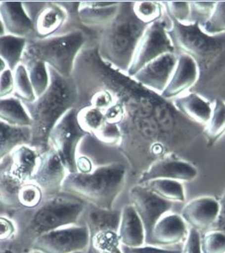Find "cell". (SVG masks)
Here are the masks:
<instances>
[{"label": "cell", "mask_w": 225, "mask_h": 253, "mask_svg": "<svg viewBox=\"0 0 225 253\" xmlns=\"http://www.w3.org/2000/svg\"><path fill=\"white\" fill-rule=\"evenodd\" d=\"M87 203L75 195L61 192L44 197L34 209L13 210L16 236L5 247L14 253H30L34 241L60 227L79 224Z\"/></svg>", "instance_id": "6da1fadb"}, {"label": "cell", "mask_w": 225, "mask_h": 253, "mask_svg": "<svg viewBox=\"0 0 225 253\" xmlns=\"http://www.w3.org/2000/svg\"><path fill=\"white\" fill-rule=\"evenodd\" d=\"M49 73L47 90L32 102L23 103L31 119L30 146L40 155L50 149L49 136L52 129L79 103V92L73 78H63L51 68Z\"/></svg>", "instance_id": "7a4b0ae2"}, {"label": "cell", "mask_w": 225, "mask_h": 253, "mask_svg": "<svg viewBox=\"0 0 225 253\" xmlns=\"http://www.w3.org/2000/svg\"><path fill=\"white\" fill-rule=\"evenodd\" d=\"M134 2H121L117 15L96 31L98 54L118 72L128 74L137 45L148 25L134 12Z\"/></svg>", "instance_id": "3957f363"}, {"label": "cell", "mask_w": 225, "mask_h": 253, "mask_svg": "<svg viewBox=\"0 0 225 253\" xmlns=\"http://www.w3.org/2000/svg\"><path fill=\"white\" fill-rule=\"evenodd\" d=\"M128 170L121 163H110L95 167L88 174L68 173L62 192L75 195L87 204L112 211L124 190Z\"/></svg>", "instance_id": "277c9868"}, {"label": "cell", "mask_w": 225, "mask_h": 253, "mask_svg": "<svg viewBox=\"0 0 225 253\" xmlns=\"http://www.w3.org/2000/svg\"><path fill=\"white\" fill-rule=\"evenodd\" d=\"M95 36V30H75L46 39L28 40L23 55L44 62L63 78H72L79 53Z\"/></svg>", "instance_id": "5b68a950"}, {"label": "cell", "mask_w": 225, "mask_h": 253, "mask_svg": "<svg viewBox=\"0 0 225 253\" xmlns=\"http://www.w3.org/2000/svg\"><path fill=\"white\" fill-rule=\"evenodd\" d=\"M90 136L78 121V110L73 108L60 120L49 136L50 146L55 150L68 173L77 172L76 160L82 141Z\"/></svg>", "instance_id": "8992f818"}, {"label": "cell", "mask_w": 225, "mask_h": 253, "mask_svg": "<svg viewBox=\"0 0 225 253\" xmlns=\"http://www.w3.org/2000/svg\"><path fill=\"white\" fill-rule=\"evenodd\" d=\"M170 23L162 18L148 25L137 45L128 76L134 77L150 62L167 53H176V47L169 34Z\"/></svg>", "instance_id": "52a82bcc"}, {"label": "cell", "mask_w": 225, "mask_h": 253, "mask_svg": "<svg viewBox=\"0 0 225 253\" xmlns=\"http://www.w3.org/2000/svg\"><path fill=\"white\" fill-rule=\"evenodd\" d=\"M170 21L169 34L176 49L179 48L197 62L209 59L217 52L218 36L206 35L199 23L184 24L170 18Z\"/></svg>", "instance_id": "ba28073f"}, {"label": "cell", "mask_w": 225, "mask_h": 253, "mask_svg": "<svg viewBox=\"0 0 225 253\" xmlns=\"http://www.w3.org/2000/svg\"><path fill=\"white\" fill-rule=\"evenodd\" d=\"M90 240L88 227L76 224L60 227L37 238L30 251L42 253H75L86 252Z\"/></svg>", "instance_id": "9c48e42d"}, {"label": "cell", "mask_w": 225, "mask_h": 253, "mask_svg": "<svg viewBox=\"0 0 225 253\" xmlns=\"http://www.w3.org/2000/svg\"><path fill=\"white\" fill-rule=\"evenodd\" d=\"M129 198L132 203L131 205L136 210L144 224L147 241L154 226L161 217L171 211L173 203L158 197L144 185L139 184L131 187Z\"/></svg>", "instance_id": "30bf717a"}, {"label": "cell", "mask_w": 225, "mask_h": 253, "mask_svg": "<svg viewBox=\"0 0 225 253\" xmlns=\"http://www.w3.org/2000/svg\"><path fill=\"white\" fill-rule=\"evenodd\" d=\"M67 174L68 172L58 154L50 146L46 152L40 155L39 163L31 181L42 189L45 197L52 196L62 192L63 184Z\"/></svg>", "instance_id": "8fae6325"}, {"label": "cell", "mask_w": 225, "mask_h": 253, "mask_svg": "<svg viewBox=\"0 0 225 253\" xmlns=\"http://www.w3.org/2000/svg\"><path fill=\"white\" fill-rule=\"evenodd\" d=\"M198 169L193 164L172 157L155 161L141 173L137 184L143 185L151 179H173L180 182L193 181L198 177Z\"/></svg>", "instance_id": "7c38bea8"}, {"label": "cell", "mask_w": 225, "mask_h": 253, "mask_svg": "<svg viewBox=\"0 0 225 253\" xmlns=\"http://www.w3.org/2000/svg\"><path fill=\"white\" fill-rule=\"evenodd\" d=\"M177 53H167L147 64L132 78L145 88L162 94L177 66Z\"/></svg>", "instance_id": "4fadbf2b"}, {"label": "cell", "mask_w": 225, "mask_h": 253, "mask_svg": "<svg viewBox=\"0 0 225 253\" xmlns=\"http://www.w3.org/2000/svg\"><path fill=\"white\" fill-rule=\"evenodd\" d=\"M188 232L187 224L180 214L168 213L154 226L146 243L157 247H175L185 242Z\"/></svg>", "instance_id": "5bb4252c"}, {"label": "cell", "mask_w": 225, "mask_h": 253, "mask_svg": "<svg viewBox=\"0 0 225 253\" xmlns=\"http://www.w3.org/2000/svg\"><path fill=\"white\" fill-rule=\"evenodd\" d=\"M199 77V63L191 56L180 53L170 82L161 95L165 99L178 97L192 88Z\"/></svg>", "instance_id": "9a60e30c"}, {"label": "cell", "mask_w": 225, "mask_h": 253, "mask_svg": "<svg viewBox=\"0 0 225 253\" xmlns=\"http://www.w3.org/2000/svg\"><path fill=\"white\" fill-rule=\"evenodd\" d=\"M220 205L213 197H199L188 202L183 207L180 215L191 228L207 230L212 227L219 215Z\"/></svg>", "instance_id": "2e32d148"}, {"label": "cell", "mask_w": 225, "mask_h": 253, "mask_svg": "<svg viewBox=\"0 0 225 253\" xmlns=\"http://www.w3.org/2000/svg\"><path fill=\"white\" fill-rule=\"evenodd\" d=\"M0 17L8 35L27 40L36 39L32 21L28 16L23 2L1 1Z\"/></svg>", "instance_id": "e0dca14e"}, {"label": "cell", "mask_w": 225, "mask_h": 253, "mask_svg": "<svg viewBox=\"0 0 225 253\" xmlns=\"http://www.w3.org/2000/svg\"><path fill=\"white\" fill-rule=\"evenodd\" d=\"M66 13L58 2L43 1L41 10L33 17L36 39H46L56 36L66 22Z\"/></svg>", "instance_id": "ac0fdd59"}, {"label": "cell", "mask_w": 225, "mask_h": 253, "mask_svg": "<svg viewBox=\"0 0 225 253\" xmlns=\"http://www.w3.org/2000/svg\"><path fill=\"white\" fill-rule=\"evenodd\" d=\"M118 236L121 246L137 247L146 243L144 224L133 205H126L122 208Z\"/></svg>", "instance_id": "d6986e66"}, {"label": "cell", "mask_w": 225, "mask_h": 253, "mask_svg": "<svg viewBox=\"0 0 225 253\" xmlns=\"http://www.w3.org/2000/svg\"><path fill=\"white\" fill-rule=\"evenodd\" d=\"M177 109L193 122L206 126L212 114V103L194 92H186L174 99Z\"/></svg>", "instance_id": "ffe728a7"}, {"label": "cell", "mask_w": 225, "mask_h": 253, "mask_svg": "<svg viewBox=\"0 0 225 253\" xmlns=\"http://www.w3.org/2000/svg\"><path fill=\"white\" fill-rule=\"evenodd\" d=\"M24 184L12 171L10 154L8 155L0 162V204L12 210L21 209L18 193Z\"/></svg>", "instance_id": "44dd1931"}, {"label": "cell", "mask_w": 225, "mask_h": 253, "mask_svg": "<svg viewBox=\"0 0 225 253\" xmlns=\"http://www.w3.org/2000/svg\"><path fill=\"white\" fill-rule=\"evenodd\" d=\"M121 211L104 210L88 204L81 220L88 227L90 235L103 231L117 232L121 221Z\"/></svg>", "instance_id": "7402d4cb"}, {"label": "cell", "mask_w": 225, "mask_h": 253, "mask_svg": "<svg viewBox=\"0 0 225 253\" xmlns=\"http://www.w3.org/2000/svg\"><path fill=\"white\" fill-rule=\"evenodd\" d=\"M40 153L28 144L17 147L10 153L11 169L23 182L31 181L39 163Z\"/></svg>", "instance_id": "603a6c76"}, {"label": "cell", "mask_w": 225, "mask_h": 253, "mask_svg": "<svg viewBox=\"0 0 225 253\" xmlns=\"http://www.w3.org/2000/svg\"><path fill=\"white\" fill-rule=\"evenodd\" d=\"M0 121L11 126H31V119L26 107L14 95L0 98Z\"/></svg>", "instance_id": "cb8c5ba5"}, {"label": "cell", "mask_w": 225, "mask_h": 253, "mask_svg": "<svg viewBox=\"0 0 225 253\" xmlns=\"http://www.w3.org/2000/svg\"><path fill=\"white\" fill-rule=\"evenodd\" d=\"M120 3L107 7L85 6L80 2L79 18L83 26L90 30H98L106 26L117 15Z\"/></svg>", "instance_id": "d4e9b609"}, {"label": "cell", "mask_w": 225, "mask_h": 253, "mask_svg": "<svg viewBox=\"0 0 225 253\" xmlns=\"http://www.w3.org/2000/svg\"><path fill=\"white\" fill-rule=\"evenodd\" d=\"M30 143V128L15 127L0 121V162L17 147Z\"/></svg>", "instance_id": "484cf974"}, {"label": "cell", "mask_w": 225, "mask_h": 253, "mask_svg": "<svg viewBox=\"0 0 225 253\" xmlns=\"http://www.w3.org/2000/svg\"><path fill=\"white\" fill-rule=\"evenodd\" d=\"M28 40L5 34L0 36V57L3 58L10 70L22 64Z\"/></svg>", "instance_id": "4316f807"}, {"label": "cell", "mask_w": 225, "mask_h": 253, "mask_svg": "<svg viewBox=\"0 0 225 253\" xmlns=\"http://www.w3.org/2000/svg\"><path fill=\"white\" fill-rule=\"evenodd\" d=\"M158 197L171 203H183L186 199L185 189L181 182L173 179H151L143 184Z\"/></svg>", "instance_id": "83f0119b"}, {"label": "cell", "mask_w": 225, "mask_h": 253, "mask_svg": "<svg viewBox=\"0 0 225 253\" xmlns=\"http://www.w3.org/2000/svg\"><path fill=\"white\" fill-rule=\"evenodd\" d=\"M22 64L27 68L36 97L43 95L50 85L48 66L44 62L24 55Z\"/></svg>", "instance_id": "f1b7e54d"}, {"label": "cell", "mask_w": 225, "mask_h": 253, "mask_svg": "<svg viewBox=\"0 0 225 253\" xmlns=\"http://www.w3.org/2000/svg\"><path fill=\"white\" fill-rule=\"evenodd\" d=\"M225 134V101L216 99L212 102V114L204 130L209 146L214 145Z\"/></svg>", "instance_id": "f546056e"}, {"label": "cell", "mask_w": 225, "mask_h": 253, "mask_svg": "<svg viewBox=\"0 0 225 253\" xmlns=\"http://www.w3.org/2000/svg\"><path fill=\"white\" fill-rule=\"evenodd\" d=\"M85 253H122L117 232L103 231L90 235Z\"/></svg>", "instance_id": "4dcf8cb0"}, {"label": "cell", "mask_w": 225, "mask_h": 253, "mask_svg": "<svg viewBox=\"0 0 225 253\" xmlns=\"http://www.w3.org/2000/svg\"><path fill=\"white\" fill-rule=\"evenodd\" d=\"M13 72L14 96L23 103H30L35 101L37 97L25 65L20 64Z\"/></svg>", "instance_id": "1f68e13d"}, {"label": "cell", "mask_w": 225, "mask_h": 253, "mask_svg": "<svg viewBox=\"0 0 225 253\" xmlns=\"http://www.w3.org/2000/svg\"><path fill=\"white\" fill-rule=\"evenodd\" d=\"M78 121L82 129L93 136L107 120L103 111L96 107H85L78 110Z\"/></svg>", "instance_id": "d6a6232c"}, {"label": "cell", "mask_w": 225, "mask_h": 253, "mask_svg": "<svg viewBox=\"0 0 225 253\" xmlns=\"http://www.w3.org/2000/svg\"><path fill=\"white\" fill-rule=\"evenodd\" d=\"M163 3L155 1H137L134 2V12L141 22L146 25L163 18L165 10Z\"/></svg>", "instance_id": "836d02e7"}, {"label": "cell", "mask_w": 225, "mask_h": 253, "mask_svg": "<svg viewBox=\"0 0 225 253\" xmlns=\"http://www.w3.org/2000/svg\"><path fill=\"white\" fill-rule=\"evenodd\" d=\"M200 28L210 36L216 37L225 34V1L217 2L212 15Z\"/></svg>", "instance_id": "e575fe53"}, {"label": "cell", "mask_w": 225, "mask_h": 253, "mask_svg": "<svg viewBox=\"0 0 225 253\" xmlns=\"http://www.w3.org/2000/svg\"><path fill=\"white\" fill-rule=\"evenodd\" d=\"M44 194L36 183L30 181L24 184L18 193V202L21 209H34L43 202Z\"/></svg>", "instance_id": "d590c367"}, {"label": "cell", "mask_w": 225, "mask_h": 253, "mask_svg": "<svg viewBox=\"0 0 225 253\" xmlns=\"http://www.w3.org/2000/svg\"><path fill=\"white\" fill-rule=\"evenodd\" d=\"M93 136L107 146H120L123 142V132L120 125L108 121H106Z\"/></svg>", "instance_id": "8d00e7d4"}, {"label": "cell", "mask_w": 225, "mask_h": 253, "mask_svg": "<svg viewBox=\"0 0 225 253\" xmlns=\"http://www.w3.org/2000/svg\"><path fill=\"white\" fill-rule=\"evenodd\" d=\"M165 11L170 19L180 23H190L191 20V2H164Z\"/></svg>", "instance_id": "74e56055"}, {"label": "cell", "mask_w": 225, "mask_h": 253, "mask_svg": "<svg viewBox=\"0 0 225 253\" xmlns=\"http://www.w3.org/2000/svg\"><path fill=\"white\" fill-rule=\"evenodd\" d=\"M202 253H225V234L219 231H208L201 238Z\"/></svg>", "instance_id": "f35d334b"}, {"label": "cell", "mask_w": 225, "mask_h": 253, "mask_svg": "<svg viewBox=\"0 0 225 253\" xmlns=\"http://www.w3.org/2000/svg\"><path fill=\"white\" fill-rule=\"evenodd\" d=\"M217 2H191V20L190 23H199L201 25L208 20L215 9Z\"/></svg>", "instance_id": "ab89813d"}, {"label": "cell", "mask_w": 225, "mask_h": 253, "mask_svg": "<svg viewBox=\"0 0 225 253\" xmlns=\"http://www.w3.org/2000/svg\"><path fill=\"white\" fill-rule=\"evenodd\" d=\"M182 249H173L170 247H162L153 245H144L141 247H128L121 246L122 253H181Z\"/></svg>", "instance_id": "60d3db41"}, {"label": "cell", "mask_w": 225, "mask_h": 253, "mask_svg": "<svg viewBox=\"0 0 225 253\" xmlns=\"http://www.w3.org/2000/svg\"><path fill=\"white\" fill-rule=\"evenodd\" d=\"M16 234V224L11 218L0 216V243L6 244L13 240Z\"/></svg>", "instance_id": "b9f144b4"}, {"label": "cell", "mask_w": 225, "mask_h": 253, "mask_svg": "<svg viewBox=\"0 0 225 253\" xmlns=\"http://www.w3.org/2000/svg\"><path fill=\"white\" fill-rule=\"evenodd\" d=\"M181 253H202L201 236L199 231L196 230L194 228H190Z\"/></svg>", "instance_id": "7bdbcfd3"}, {"label": "cell", "mask_w": 225, "mask_h": 253, "mask_svg": "<svg viewBox=\"0 0 225 253\" xmlns=\"http://www.w3.org/2000/svg\"><path fill=\"white\" fill-rule=\"evenodd\" d=\"M14 95V72L7 69L0 74V98Z\"/></svg>", "instance_id": "ee69618b"}, {"label": "cell", "mask_w": 225, "mask_h": 253, "mask_svg": "<svg viewBox=\"0 0 225 253\" xmlns=\"http://www.w3.org/2000/svg\"><path fill=\"white\" fill-rule=\"evenodd\" d=\"M219 201L220 205L219 215L209 231H219L225 234V192Z\"/></svg>", "instance_id": "f6af8a7d"}, {"label": "cell", "mask_w": 225, "mask_h": 253, "mask_svg": "<svg viewBox=\"0 0 225 253\" xmlns=\"http://www.w3.org/2000/svg\"><path fill=\"white\" fill-rule=\"evenodd\" d=\"M95 168L92 160L88 156L79 155L77 157L76 160L77 172L83 173V174H88L90 172H91Z\"/></svg>", "instance_id": "bcb514c9"}, {"label": "cell", "mask_w": 225, "mask_h": 253, "mask_svg": "<svg viewBox=\"0 0 225 253\" xmlns=\"http://www.w3.org/2000/svg\"><path fill=\"white\" fill-rule=\"evenodd\" d=\"M8 68H9V67H8V65H7L5 60H4L3 58L0 57V74H1L2 72H4V71Z\"/></svg>", "instance_id": "7dc6e473"}, {"label": "cell", "mask_w": 225, "mask_h": 253, "mask_svg": "<svg viewBox=\"0 0 225 253\" xmlns=\"http://www.w3.org/2000/svg\"><path fill=\"white\" fill-rule=\"evenodd\" d=\"M5 34H6V32H5V30H4V26H3L2 19H1V17H0V36H3V35H5Z\"/></svg>", "instance_id": "c3c4849f"}, {"label": "cell", "mask_w": 225, "mask_h": 253, "mask_svg": "<svg viewBox=\"0 0 225 253\" xmlns=\"http://www.w3.org/2000/svg\"><path fill=\"white\" fill-rule=\"evenodd\" d=\"M0 253H14L13 252H11V251L10 250V249H8V248H6V247H4L3 248V250L1 251L0 252Z\"/></svg>", "instance_id": "681fc988"}, {"label": "cell", "mask_w": 225, "mask_h": 253, "mask_svg": "<svg viewBox=\"0 0 225 253\" xmlns=\"http://www.w3.org/2000/svg\"><path fill=\"white\" fill-rule=\"evenodd\" d=\"M42 253L38 252V251H30V253Z\"/></svg>", "instance_id": "f907efd6"}, {"label": "cell", "mask_w": 225, "mask_h": 253, "mask_svg": "<svg viewBox=\"0 0 225 253\" xmlns=\"http://www.w3.org/2000/svg\"><path fill=\"white\" fill-rule=\"evenodd\" d=\"M85 253V252H79V253Z\"/></svg>", "instance_id": "816d5d0a"}, {"label": "cell", "mask_w": 225, "mask_h": 253, "mask_svg": "<svg viewBox=\"0 0 225 253\" xmlns=\"http://www.w3.org/2000/svg\"></svg>", "instance_id": "f5cc1de1"}]
</instances>
